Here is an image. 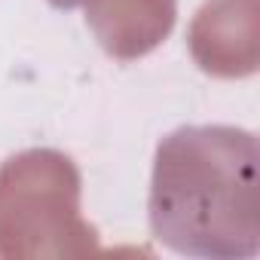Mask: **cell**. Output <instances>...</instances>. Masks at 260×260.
Returning <instances> with one entry per match:
<instances>
[{
	"label": "cell",
	"mask_w": 260,
	"mask_h": 260,
	"mask_svg": "<svg viewBox=\"0 0 260 260\" xmlns=\"http://www.w3.org/2000/svg\"><path fill=\"white\" fill-rule=\"evenodd\" d=\"M49 4H55V7H61V10H71V7H80V4H86V0H49Z\"/></svg>",
	"instance_id": "cell-2"
},
{
	"label": "cell",
	"mask_w": 260,
	"mask_h": 260,
	"mask_svg": "<svg viewBox=\"0 0 260 260\" xmlns=\"http://www.w3.org/2000/svg\"><path fill=\"white\" fill-rule=\"evenodd\" d=\"M150 223L187 254H214L211 236H257V141L226 125L181 128L156 150Z\"/></svg>",
	"instance_id": "cell-1"
}]
</instances>
